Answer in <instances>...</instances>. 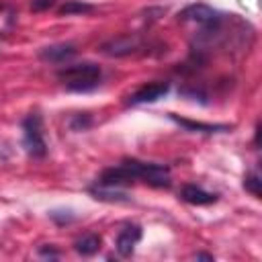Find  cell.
Here are the masks:
<instances>
[{"mask_svg": "<svg viewBox=\"0 0 262 262\" xmlns=\"http://www.w3.org/2000/svg\"><path fill=\"white\" fill-rule=\"evenodd\" d=\"M90 123H92V121H90V117H88V115H76V117L72 119V123H70V125H72V129H74V131H84V129H88V127H90Z\"/></svg>", "mask_w": 262, "mask_h": 262, "instance_id": "cell-16", "label": "cell"}, {"mask_svg": "<svg viewBox=\"0 0 262 262\" xmlns=\"http://www.w3.org/2000/svg\"><path fill=\"white\" fill-rule=\"evenodd\" d=\"M23 131H25V147L33 158H43L47 151L43 133H41V117L39 115H29L23 121Z\"/></svg>", "mask_w": 262, "mask_h": 262, "instance_id": "cell-3", "label": "cell"}, {"mask_svg": "<svg viewBox=\"0 0 262 262\" xmlns=\"http://www.w3.org/2000/svg\"><path fill=\"white\" fill-rule=\"evenodd\" d=\"M244 188H246L248 192H252V196L260 199V194H262V180H260L256 174H250V176L244 178Z\"/></svg>", "mask_w": 262, "mask_h": 262, "instance_id": "cell-15", "label": "cell"}, {"mask_svg": "<svg viewBox=\"0 0 262 262\" xmlns=\"http://www.w3.org/2000/svg\"><path fill=\"white\" fill-rule=\"evenodd\" d=\"M74 248H76V252L82 254V256H92V254H96L98 248H100V235L88 233V235L80 237V239L74 244Z\"/></svg>", "mask_w": 262, "mask_h": 262, "instance_id": "cell-12", "label": "cell"}, {"mask_svg": "<svg viewBox=\"0 0 262 262\" xmlns=\"http://www.w3.org/2000/svg\"><path fill=\"white\" fill-rule=\"evenodd\" d=\"M194 258L196 260H213V256H209V254H196Z\"/></svg>", "mask_w": 262, "mask_h": 262, "instance_id": "cell-19", "label": "cell"}, {"mask_svg": "<svg viewBox=\"0 0 262 262\" xmlns=\"http://www.w3.org/2000/svg\"><path fill=\"white\" fill-rule=\"evenodd\" d=\"M41 256H51V258H55V256H57V252H55V250H51V248H49V250H47V248H41Z\"/></svg>", "mask_w": 262, "mask_h": 262, "instance_id": "cell-18", "label": "cell"}, {"mask_svg": "<svg viewBox=\"0 0 262 262\" xmlns=\"http://www.w3.org/2000/svg\"><path fill=\"white\" fill-rule=\"evenodd\" d=\"M57 78L68 86V90L86 92L98 86L100 68L96 63H76V66L61 68L57 72Z\"/></svg>", "mask_w": 262, "mask_h": 262, "instance_id": "cell-1", "label": "cell"}, {"mask_svg": "<svg viewBox=\"0 0 262 262\" xmlns=\"http://www.w3.org/2000/svg\"><path fill=\"white\" fill-rule=\"evenodd\" d=\"M2 8H4V4H2V2H0V10H2Z\"/></svg>", "mask_w": 262, "mask_h": 262, "instance_id": "cell-20", "label": "cell"}, {"mask_svg": "<svg viewBox=\"0 0 262 262\" xmlns=\"http://www.w3.org/2000/svg\"><path fill=\"white\" fill-rule=\"evenodd\" d=\"M168 90H170V84H168V82H154V84H147V86L139 88V90L129 98V102H131V104L156 102V100H160L162 96H166Z\"/></svg>", "mask_w": 262, "mask_h": 262, "instance_id": "cell-6", "label": "cell"}, {"mask_svg": "<svg viewBox=\"0 0 262 262\" xmlns=\"http://www.w3.org/2000/svg\"><path fill=\"white\" fill-rule=\"evenodd\" d=\"M137 49H139V39L137 37H117V39H111L102 45V51L111 57L131 55Z\"/></svg>", "mask_w": 262, "mask_h": 262, "instance_id": "cell-5", "label": "cell"}, {"mask_svg": "<svg viewBox=\"0 0 262 262\" xmlns=\"http://www.w3.org/2000/svg\"><path fill=\"white\" fill-rule=\"evenodd\" d=\"M74 53H76V47L74 45H70V43H57V45L43 47L39 51V57L43 61H49V63H61V61L70 59Z\"/></svg>", "mask_w": 262, "mask_h": 262, "instance_id": "cell-8", "label": "cell"}, {"mask_svg": "<svg viewBox=\"0 0 262 262\" xmlns=\"http://www.w3.org/2000/svg\"><path fill=\"white\" fill-rule=\"evenodd\" d=\"M178 125L190 129V131H203V133H213V131H219V129H227L223 125H207V123H199V121H188V119H180L176 115H170Z\"/></svg>", "mask_w": 262, "mask_h": 262, "instance_id": "cell-14", "label": "cell"}, {"mask_svg": "<svg viewBox=\"0 0 262 262\" xmlns=\"http://www.w3.org/2000/svg\"><path fill=\"white\" fill-rule=\"evenodd\" d=\"M141 239V227L139 225H127L117 235V252L121 256H131L135 250V244Z\"/></svg>", "mask_w": 262, "mask_h": 262, "instance_id": "cell-7", "label": "cell"}, {"mask_svg": "<svg viewBox=\"0 0 262 262\" xmlns=\"http://www.w3.org/2000/svg\"><path fill=\"white\" fill-rule=\"evenodd\" d=\"M135 180L131 176V172L121 164V166H115V168H106L102 174H100V180L98 184H104V186H117V184H127Z\"/></svg>", "mask_w": 262, "mask_h": 262, "instance_id": "cell-10", "label": "cell"}, {"mask_svg": "<svg viewBox=\"0 0 262 262\" xmlns=\"http://www.w3.org/2000/svg\"><path fill=\"white\" fill-rule=\"evenodd\" d=\"M53 4H55V0H31V10H33V12L49 10Z\"/></svg>", "mask_w": 262, "mask_h": 262, "instance_id": "cell-17", "label": "cell"}, {"mask_svg": "<svg viewBox=\"0 0 262 262\" xmlns=\"http://www.w3.org/2000/svg\"><path fill=\"white\" fill-rule=\"evenodd\" d=\"M180 199L186 201V203H190V205H211V203L217 201V194L207 192V190H203L201 186L186 184V186H182V190H180Z\"/></svg>", "mask_w": 262, "mask_h": 262, "instance_id": "cell-9", "label": "cell"}, {"mask_svg": "<svg viewBox=\"0 0 262 262\" xmlns=\"http://www.w3.org/2000/svg\"><path fill=\"white\" fill-rule=\"evenodd\" d=\"M90 192L100 199V201H111V203H121V201H127V194L117 190L115 186H104V184H98V186H92Z\"/></svg>", "mask_w": 262, "mask_h": 262, "instance_id": "cell-11", "label": "cell"}, {"mask_svg": "<svg viewBox=\"0 0 262 262\" xmlns=\"http://www.w3.org/2000/svg\"><path fill=\"white\" fill-rule=\"evenodd\" d=\"M180 20H190V23H199V25H205V27H211L215 25L217 20H221V16L217 14V10H213L211 6L207 4H190L186 6L180 14H178Z\"/></svg>", "mask_w": 262, "mask_h": 262, "instance_id": "cell-4", "label": "cell"}, {"mask_svg": "<svg viewBox=\"0 0 262 262\" xmlns=\"http://www.w3.org/2000/svg\"><path fill=\"white\" fill-rule=\"evenodd\" d=\"M94 6L88 4V2H82V0H66V4L59 6V14L61 16H70V14H86V12H92Z\"/></svg>", "mask_w": 262, "mask_h": 262, "instance_id": "cell-13", "label": "cell"}, {"mask_svg": "<svg viewBox=\"0 0 262 262\" xmlns=\"http://www.w3.org/2000/svg\"><path fill=\"white\" fill-rule=\"evenodd\" d=\"M123 166L133 178H139L151 186H170V170L162 164H147L139 160H123Z\"/></svg>", "mask_w": 262, "mask_h": 262, "instance_id": "cell-2", "label": "cell"}]
</instances>
